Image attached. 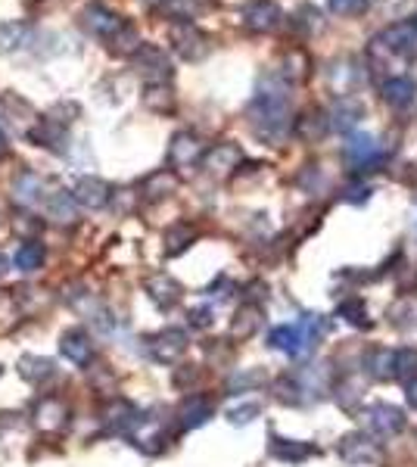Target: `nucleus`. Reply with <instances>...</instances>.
Wrapping results in <instances>:
<instances>
[{
	"label": "nucleus",
	"mask_w": 417,
	"mask_h": 467,
	"mask_svg": "<svg viewBox=\"0 0 417 467\" xmlns=\"http://www.w3.org/2000/svg\"><path fill=\"white\" fill-rule=\"evenodd\" d=\"M330 131V115L324 109H309L293 122V134H296L303 144H321Z\"/></svg>",
	"instance_id": "a878e982"
},
{
	"label": "nucleus",
	"mask_w": 417,
	"mask_h": 467,
	"mask_svg": "<svg viewBox=\"0 0 417 467\" xmlns=\"http://www.w3.org/2000/svg\"><path fill=\"white\" fill-rule=\"evenodd\" d=\"M35 146H44L51 153H69V128L53 119H38L26 134Z\"/></svg>",
	"instance_id": "6ab92c4d"
},
{
	"label": "nucleus",
	"mask_w": 417,
	"mask_h": 467,
	"mask_svg": "<svg viewBox=\"0 0 417 467\" xmlns=\"http://www.w3.org/2000/svg\"><path fill=\"white\" fill-rule=\"evenodd\" d=\"M371 53H386V57H411L417 53V26L414 22H398L386 28L383 35L371 41Z\"/></svg>",
	"instance_id": "9d476101"
},
{
	"label": "nucleus",
	"mask_w": 417,
	"mask_h": 467,
	"mask_svg": "<svg viewBox=\"0 0 417 467\" xmlns=\"http://www.w3.org/2000/svg\"><path fill=\"white\" fill-rule=\"evenodd\" d=\"M144 290H146V297L153 299V305H159L162 312L175 309V305L181 303V297H184L181 284H177V281L171 278V274H165V272L150 274V278L144 281Z\"/></svg>",
	"instance_id": "5701e85b"
},
{
	"label": "nucleus",
	"mask_w": 417,
	"mask_h": 467,
	"mask_svg": "<svg viewBox=\"0 0 417 467\" xmlns=\"http://www.w3.org/2000/svg\"><path fill=\"white\" fill-rule=\"evenodd\" d=\"M16 368H20V377L32 386H44L57 377V365H53V359H44V355H22Z\"/></svg>",
	"instance_id": "72a5a7b5"
},
{
	"label": "nucleus",
	"mask_w": 417,
	"mask_h": 467,
	"mask_svg": "<svg viewBox=\"0 0 417 467\" xmlns=\"http://www.w3.org/2000/svg\"><path fill=\"white\" fill-rule=\"evenodd\" d=\"M196 241V227L190 221H177L171 225L169 231L162 234V243H165V256H181L184 249H190Z\"/></svg>",
	"instance_id": "e433bc0d"
},
{
	"label": "nucleus",
	"mask_w": 417,
	"mask_h": 467,
	"mask_svg": "<svg viewBox=\"0 0 417 467\" xmlns=\"http://www.w3.org/2000/svg\"><path fill=\"white\" fill-rule=\"evenodd\" d=\"M131 69L146 78V84L171 82V59L156 44H140L138 53L131 57Z\"/></svg>",
	"instance_id": "9b49d317"
},
{
	"label": "nucleus",
	"mask_w": 417,
	"mask_h": 467,
	"mask_svg": "<svg viewBox=\"0 0 417 467\" xmlns=\"http://www.w3.org/2000/svg\"><path fill=\"white\" fill-rule=\"evenodd\" d=\"M234 290H237V287L231 284V281L224 278V274H222V278H218L212 287H206V293H208V297H216L218 303H224V299H231V293H234Z\"/></svg>",
	"instance_id": "6e6d98bb"
},
{
	"label": "nucleus",
	"mask_w": 417,
	"mask_h": 467,
	"mask_svg": "<svg viewBox=\"0 0 417 467\" xmlns=\"http://www.w3.org/2000/svg\"><path fill=\"white\" fill-rule=\"evenodd\" d=\"M268 384V374L262 368H237L228 380H224V390L228 392H253V390H262Z\"/></svg>",
	"instance_id": "4c0bfd02"
},
{
	"label": "nucleus",
	"mask_w": 417,
	"mask_h": 467,
	"mask_svg": "<svg viewBox=\"0 0 417 467\" xmlns=\"http://www.w3.org/2000/svg\"><path fill=\"white\" fill-rule=\"evenodd\" d=\"M262 324H265V312H262V305L256 303H240V309L234 312V318H231V340H253L256 334L262 330Z\"/></svg>",
	"instance_id": "393cba45"
},
{
	"label": "nucleus",
	"mask_w": 417,
	"mask_h": 467,
	"mask_svg": "<svg viewBox=\"0 0 417 467\" xmlns=\"http://www.w3.org/2000/svg\"><path fill=\"white\" fill-rule=\"evenodd\" d=\"M169 411L165 408H153V411H144V417H140V427L134 430L128 439H131V446H138L140 452L146 455H159L165 446L171 442V430L169 423L175 421V417H165Z\"/></svg>",
	"instance_id": "423d86ee"
},
{
	"label": "nucleus",
	"mask_w": 417,
	"mask_h": 467,
	"mask_svg": "<svg viewBox=\"0 0 417 467\" xmlns=\"http://www.w3.org/2000/svg\"><path fill=\"white\" fill-rule=\"evenodd\" d=\"M187 346H190V336L187 330L181 328H165L144 336L146 359L156 361V365H177V361L184 359V352H187Z\"/></svg>",
	"instance_id": "0eeeda50"
},
{
	"label": "nucleus",
	"mask_w": 417,
	"mask_h": 467,
	"mask_svg": "<svg viewBox=\"0 0 417 467\" xmlns=\"http://www.w3.org/2000/svg\"><path fill=\"white\" fill-rule=\"evenodd\" d=\"M417 377V346L396 349V380L398 384H411Z\"/></svg>",
	"instance_id": "37998d69"
},
{
	"label": "nucleus",
	"mask_w": 417,
	"mask_h": 467,
	"mask_svg": "<svg viewBox=\"0 0 417 467\" xmlns=\"http://www.w3.org/2000/svg\"><path fill=\"white\" fill-rule=\"evenodd\" d=\"M259 415H262L259 402H237V405H231V408L224 411L228 423H234V427H247V423H253Z\"/></svg>",
	"instance_id": "c03bdc74"
},
{
	"label": "nucleus",
	"mask_w": 417,
	"mask_h": 467,
	"mask_svg": "<svg viewBox=\"0 0 417 467\" xmlns=\"http://www.w3.org/2000/svg\"><path fill=\"white\" fill-rule=\"evenodd\" d=\"M253 134L271 146H280L293 131L290 119V82L280 72H265L256 84V97L247 109Z\"/></svg>",
	"instance_id": "f257e3e1"
},
{
	"label": "nucleus",
	"mask_w": 417,
	"mask_h": 467,
	"mask_svg": "<svg viewBox=\"0 0 417 467\" xmlns=\"http://www.w3.org/2000/svg\"><path fill=\"white\" fill-rule=\"evenodd\" d=\"M216 415V402L208 396H200V392H190L175 411V427L177 430H200L202 423L212 421Z\"/></svg>",
	"instance_id": "2eb2a0df"
},
{
	"label": "nucleus",
	"mask_w": 417,
	"mask_h": 467,
	"mask_svg": "<svg viewBox=\"0 0 417 467\" xmlns=\"http://www.w3.org/2000/svg\"><path fill=\"white\" fill-rule=\"evenodd\" d=\"M13 231H32V237H35V234L41 231V221L32 218L28 212H22V215H16L13 218Z\"/></svg>",
	"instance_id": "4d7b16f0"
},
{
	"label": "nucleus",
	"mask_w": 417,
	"mask_h": 467,
	"mask_svg": "<svg viewBox=\"0 0 417 467\" xmlns=\"http://www.w3.org/2000/svg\"><path fill=\"white\" fill-rule=\"evenodd\" d=\"M44 212H47V218L59 221V225H75V218H78L75 194H69V190H63V187L51 190L44 200Z\"/></svg>",
	"instance_id": "c756f323"
},
{
	"label": "nucleus",
	"mask_w": 417,
	"mask_h": 467,
	"mask_svg": "<svg viewBox=\"0 0 417 467\" xmlns=\"http://www.w3.org/2000/svg\"><path fill=\"white\" fill-rule=\"evenodd\" d=\"M280 20H284V13H280V7L274 0H253V4H247V10H243V26L259 35L274 32V28L280 26Z\"/></svg>",
	"instance_id": "4be33fe9"
},
{
	"label": "nucleus",
	"mask_w": 417,
	"mask_h": 467,
	"mask_svg": "<svg viewBox=\"0 0 417 467\" xmlns=\"http://www.w3.org/2000/svg\"><path fill=\"white\" fill-rule=\"evenodd\" d=\"M0 374H4V368H0Z\"/></svg>",
	"instance_id": "e2e57ef3"
},
{
	"label": "nucleus",
	"mask_w": 417,
	"mask_h": 467,
	"mask_svg": "<svg viewBox=\"0 0 417 467\" xmlns=\"http://www.w3.org/2000/svg\"><path fill=\"white\" fill-rule=\"evenodd\" d=\"M10 153V138H7V131H4V125H0V159L7 156Z\"/></svg>",
	"instance_id": "bf43d9fd"
},
{
	"label": "nucleus",
	"mask_w": 417,
	"mask_h": 467,
	"mask_svg": "<svg viewBox=\"0 0 417 467\" xmlns=\"http://www.w3.org/2000/svg\"><path fill=\"white\" fill-rule=\"evenodd\" d=\"M169 38H171L175 53L184 59V63H200V59L208 53V35L200 32L190 20H177L175 26H171Z\"/></svg>",
	"instance_id": "6e6552de"
},
{
	"label": "nucleus",
	"mask_w": 417,
	"mask_h": 467,
	"mask_svg": "<svg viewBox=\"0 0 417 467\" xmlns=\"http://www.w3.org/2000/svg\"><path fill=\"white\" fill-rule=\"evenodd\" d=\"M72 194H75L78 206H84V209H103V206H109V200H113L109 184L103 181V178H94V175L78 178V184H75Z\"/></svg>",
	"instance_id": "bb28decb"
},
{
	"label": "nucleus",
	"mask_w": 417,
	"mask_h": 467,
	"mask_svg": "<svg viewBox=\"0 0 417 467\" xmlns=\"http://www.w3.org/2000/svg\"><path fill=\"white\" fill-rule=\"evenodd\" d=\"M336 318H342V321L355 330H367L374 324L371 312H367V303L361 297H342L340 303H336Z\"/></svg>",
	"instance_id": "f704fd0d"
},
{
	"label": "nucleus",
	"mask_w": 417,
	"mask_h": 467,
	"mask_svg": "<svg viewBox=\"0 0 417 467\" xmlns=\"http://www.w3.org/2000/svg\"><path fill=\"white\" fill-rule=\"evenodd\" d=\"M140 417L144 411L138 408L128 399H113V402L103 408V430L113 436H131L140 427Z\"/></svg>",
	"instance_id": "f8f14e48"
},
{
	"label": "nucleus",
	"mask_w": 417,
	"mask_h": 467,
	"mask_svg": "<svg viewBox=\"0 0 417 467\" xmlns=\"http://www.w3.org/2000/svg\"><path fill=\"white\" fill-rule=\"evenodd\" d=\"M386 324H389L392 330H398L402 336H411V340H417V299L411 297H398L396 303L386 309Z\"/></svg>",
	"instance_id": "b1692460"
},
{
	"label": "nucleus",
	"mask_w": 417,
	"mask_h": 467,
	"mask_svg": "<svg viewBox=\"0 0 417 467\" xmlns=\"http://www.w3.org/2000/svg\"><path fill=\"white\" fill-rule=\"evenodd\" d=\"M405 396H408V405L417 411V377L411 380V384H405Z\"/></svg>",
	"instance_id": "13d9d810"
},
{
	"label": "nucleus",
	"mask_w": 417,
	"mask_h": 467,
	"mask_svg": "<svg viewBox=\"0 0 417 467\" xmlns=\"http://www.w3.org/2000/svg\"><path fill=\"white\" fill-rule=\"evenodd\" d=\"M268 455L280 464H305L309 458L321 455V448L315 442H305V439H287V436L271 433V442H268Z\"/></svg>",
	"instance_id": "f3484780"
},
{
	"label": "nucleus",
	"mask_w": 417,
	"mask_h": 467,
	"mask_svg": "<svg viewBox=\"0 0 417 467\" xmlns=\"http://www.w3.org/2000/svg\"><path fill=\"white\" fill-rule=\"evenodd\" d=\"M144 107L153 113H171L175 109V91L169 82H156L144 88Z\"/></svg>",
	"instance_id": "79ce46f5"
},
{
	"label": "nucleus",
	"mask_w": 417,
	"mask_h": 467,
	"mask_svg": "<svg viewBox=\"0 0 417 467\" xmlns=\"http://www.w3.org/2000/svg\"><path fill=\"white\" fill-rule=\"evenodd\" d=\"M103 47H106L113 57H134L140 47V35H138V28H134V22L122 20L119 26L103 38Z\"/></svg>",
	"instance_id": "c85d7f7f"
},
{
	"label": "nucleus",
	"mask_w": 417,
	"mask_h": 467,
	"mask_svg": "<svg viewBox=\"0 0 417 467\" xmlns=\"http://www.w3.org/2000/svg\"><path fill=\"white\" fill-rule=\"evenodd\" d=\"M414 234H417V212H414Z\"/></svg>",
	"instance_id": "680f3d73"
},
{
	"label": "nucleus",
	"mask_w": 417,
	"mask_h": 467,
	"mask_svg": "<svg viewBox=\"0 0 417 467\" xmlns=\"http://www.w3.org/2000/svg\"><path fill=\"white\" fill-rule=\"evenodd\" d=\"M358 421L361 430L374 433L377 439H396L405 427H408V417L398 405L389 402H371V405H361L358 411Z\"/></svg>",
	"instance_id": "39448f33"
},
{
	"label": "nucleus",
	"mask_w": 417,
	"mask_h": 467,
	"mask_svg": "<svg viewBox=\"0 0 417 467\" xmlns=\"http://www.w3.org/2000/svg\"><path fill=\"white\" fill-rule=\"evenodd\" d=\"M293 26L303 28V32H315V28H318V10L315 7H303L296 16H293Z\"/></svg>",
	"instance_id": "3c124183"
},
{
	"label": "nucleus",
	"mask_w": 417,
	"mask_h": 467,
	"mask_svg": "<svg viewBox=\"0 0 417 467\" xmlns=\"http://www.w3.org/2000/svg\"><path fill=\"white\" fill-rule=\"evenodd\" d=\"M296 184L305 194H321V190L327 187V178L321 175V165H305L303 175L296 178Z\"/></svg>",
	"instance_id": "a18cd8bd"
},
{
	"label": "nucleus",
	"mask_w": 417,
	"mask_h": 467,
	"mask_svg": "<svg viewBox=\"0 0 417 467\" xmlns=\"http://www.w3.org/2000/svg\"><path fill=\"white\" fill-rule=\"evenodd\" d=\"M342 159H346L355 171H365V169H374V165L383 162L386 153H383V146L377 144L374 134L352 131L346 144H342Z\"/></svg>",
	"instance_id": "1a4fd4ad"
},
{
	"label": "nucleus",
	"mask_w": 417,
	"mask_h": 467,
	"mask_svg": "<svg viewBox=\"0 0 417 467\" xmlns=\"http://www.w3.org/2000/svg\"><path fill=\"white\" fill-rule=\"evenodd\" d=\"M243 162V153L237 144H216V146H208L206 156H202V169H206V175L212 178H231L237 175V169H240Z\"/></svg>",
	"instance_id": "dca6fc26"
},
{
	"label": "nucleus",
	"mask_w": 417,
	"mask_h": 467,
	"mask_svg": "<svg viewBox=\"0 0 417 467\" xmlns=\"http://www.w3.org/2000/svg\"><path fill=\"white\" fill-rule=\"evenodd\" d=\"M358 368L367 380H377V384H386V380H396V349L389 346H367L361 349Z\"/></svg>",
	"instance_id": "ddd939ff"
},
{
	"label": "nucleus",
	"mask_w": 417,
	"mask_h": 467,
	"mask_svg": "<svg viewBox=\"0 0 417 467\" xmlns=\"http://www.w3.org/2000/svg\"><path fill=\"white\" fill-rule=\"evenodd\" d=\"M206 156V144L200 140V134L193 131H177L169 144V162L177 169H190V165L202 162Z\"/></svg>",
	"instance_id": "a211bd4d"
},
{
	"label": "nucleus",
	"mask_w": 417,
	"mask_h": 467,
	"mask_svg": "<svg viewBox=\"0 0 417 467\" xmlns=\"http://www.w3.org/2000/svg\"><path fill=\"white\" fill-rule=\"evenodd\" d=\"M59 355L69 359L72 365L88 368L94 361V343H90V334L84 328H69L59 336Z\"/></svg>",
	"instance_id": "aec40b11"
},
{
	"label": "nucleus",
	"mask_w": 417,
	"mask_h": 467,
	"mask_svg": "<svg viewBox=\"0 0 417 467\" xmlns=\"http://www.w3.org/2000/svg\"><path fill=\"white\" fill-rule=\"evenodd\" d=\"M78 115H82V107H78V103H72V100H63V103H57V107L51 109V115H47V119H53V122H59V125L69 128L72 122L78 119Z\"/></svg>",
	"instance_id": "09e8293b"
},
{
	"label": "nucleus",
	"mask_w": 417,
	"mask_h": 467,
	"mask_svg": "<svg viewBox=\"0 0 417 467\" xmlns=\"http://www.w3.org/2000/svg\"><path fill=\"white\" fill-rule=\"evenodd\" d=\"M35 28L22 20H7L0 22V57H7V53H20L28 47L32 41Z\"/></svg>",
	"instance_id": "7c9ffc66"
},
{
	"label": "nucleus",
	"mask_w": 417,
	"mask_h": 467,
	"mask_svg": "<svg viewBox=\"0 0 417 467\" xmlns=\"http://www.w3.org/2000/svg\"><path fill=\"white\" fill-rule=\"evenodd\" d=\"M414 94H417V84L411 78H389L383 84V100L396 109H405L414 103Z\"/></svg>",
	"instance_id": "a19ab883"
},
{
	"label": "nucleus",
	"mask_w": 417,
	"mask_h": 467,
	"mask_svg": "<svg viewBox=\"0 0 417 467\" xmlns=\"http://www.w3.org/2000/svg\"><path fill=\"white\" fill-rule=\"evenodd\" d=\"M177 190V175L171 169H159L153 175H146L140 181V196L146 202H159V200H169L171 194Z\"/></svg>",
	"instance_id": "473e14b6"
},
{
	"label": "nucleus",
	"mask_w": 417,
	"mask_h": 467,
	"mask_svg": "<svg viewBox=\"0 0 417 467\" xmlns=\"http://www.w3.org/2000/svg\"><path fill=\"white\" fill-rule=\"evenodd\" d=\"M305 66H309V63H305L303 53L293 51V53H287V57H284V69H280V75H284L287 82L293 84V82H299V78H305Z\"/></svg>",
	"instance_id": "49530a36"
},
{
	"label": "nucleus",
	"mask_w": 417,
	"mask_h": 467,
	"mask_svg": "<svg viewBox=\"0 0 417 467\" xmlns=\"http://www.w3.org/2000/svg\"><path fill=\"white\" fill-rule=\"evenodd\" d=\"M7 268H10V259H7V256H4V253H0V274L7 272Z\"/></svg>",
	"instance_id": "052dcab7"
},
{
	"label": "nucleus",
	"mask_w": 417,
	"mask_h": 467,
	"mask_svg": "<svg viewBox=\"0 0 417 467\" xmlns=\"http://www.w3.org/2000/svg\"><path fill=\"white\" fill-rule=\"evenodd\" d=\"M78 22H82V28L84 32H90V35H97V38H106L109 32H113L115 26H119V16L115 13H109L106 7H100V4H88V7L78 13Z\"/></svg>",
	"instance_id": "2f4dec72"
},
{
	"label": "nucleus",
	"mask_w": 417,
	"mask_h": 467,
	"mask_svg": "<svg viewBox=\"0 0 417 467\" xmlns=\"http://www.w3.org/2000/svg\"><path fill=\"white\" fill-rule=\"evenodd\" d=\"M374 187L371 184H349L346 190H342V202H352V206H365L367 200H371Z\"/></svg>",
	"instance_id": "8fccbe9b"
},
{
	"label": "nucleus",
	"mask_w": 417,
	"mask_h": 467,
	"mask_svg": "<svg viewBox=\"0 0 417 467\" xmlns=\"http://www.w3.org/2000/svg\"><path fill=\"white\" fill-rule=\"evenodd\" d=\"M44 259H47V249H44V243H38V241H26L13 253V265L26 274L41 272V268H44Z\"/></svg>",
	"instance_id": "ea45409f"
},
{
	"label": "nucleus",
	"mask_w": 417,
	"mask_h": 467,
	"mask_svg": "<svg viewBox=\"0 0 417 467\" xmlns=\"http://www.w3.org/2000/svg\"><path fill=\"white\" fill-rule=\"evenodd\" d=\"M32 423L41 433H59L69 427V405L59 396H41L32 408Z\"/></svg>",
	"instance_id": "4468645a"
},
{
	"label": "nucleus",
	"mask_w": 417,
	"mask_h": 467,
	"mask_svg": "<svg viewBox=\"0 0 417 467\" xmlns=\"http://www.w3.org/2000/svg\"><path fill=\"white\" fill-rule=\"evenodd\" d=\"M187 321H190V328H196V330L212 328V324H216V309H212L208 303L193 305V309L187 312Z\"/></svg>",
	"instance_id": "de8ad7c7"
},
{
	"label": "nucleus",
	"mask_w": 417,
	"mask_h": 467,
	"mask_svg": "<svg viewBox=\"0 0 417 467\" xmlns=\"http://www.w3.org/2000/svg\"><path fill=\"white\" fill-rule=\"evenodd\" d=\"M334 399L349 411V415H358L361 405H365V374L361 371L340 374L334 384Z\"/></svg>",
	"instance_id": "412c9836"
},
{
	"label": "nucleus",
	"mask_w": 417,
	"mask_h": 467,
	"mask_svg": "<svg viewBox=\"0 0 417 467\" xmlns=\"http://www.w3.org/2000/svg\"><path fill=\"white\" fill-rule=\"evenodd\" d=\"M367 7V0H330V10L340 16H352V13H361Z\"/></svg>",
	"instance_id": "603ef678"
},
{
	"label": "nucleus",
	"mask_w": 417,
	"mask_h": 467,
	"mask_svg": "<svg viewBox=\"0 0 417 467\" xmlns=\"http://www.w3.org/2000/svg\"><path fill=\"white\" fill-rule=\"evenodd\" d=\"M336 371L334 361H309V365H299L293 371L280 374L271 380V392L280 405H290V408H311V405L324 402V399L334 392Z\"/></svg>",
	"instance_id": "f03ea898"
},
{
	"label": "nucleus",
	"mask_w": 417,
	"mask_h": 467,
	"mask_svg": "<svg viewBox=\"0 0 417 467\" xmlns=\"http://www.w3.org/2000/svg\"><path fill=\"white\" fill-rule=\"evenodd\" d=\"M196 380H200V371H196L193 365H184V368H177V371H175V386H177V390H190Z\"/></svg>",
	"instance_id": "5fc2aeb1"
},
{
	"label": "nucleus",
	"mask_w": 417,
	"mask_h": 467,
	"mask_svg": "<svg viewBox=\"0 0 417 467\" xmlns=\"http://www.w3.org/2000/svg\"><path fill=\"white\" fill-rule=\"evenodd\" d=\"M0 107H4V115H7V122L16 128V131H26L28 134L26 125H35V122H38V119H35V109L28 107V103L22 100L20 94H13V91H10V94H4Z\"/></svg>",
	"instance_id": "c9c22d12"
},
{
	"label": "nucleus",
	"mask_w": 417,
	"mask_h": 467,
	"mask_svg": "<svg viewBox=\"0 0 417 467\" xmlns=\"http://www.w3.org/2000/svg\"><path fill=\"white\" fill-rule=\"evenodd\" d=\"M361 115H365L361 103L349 100V97H340L336 109H334V113H330V128H336V131H342V134H352V128L358 125Z\"/></svg>",
	"instance_id": "58836bf2"
},
{
	"label": "nucleus",
	"mask_w": 417,
	"mask_h": 467,
	"mask_svg": "<svg viewBox=\"0 0 417 467\" xmlns=\"http://www.w3.org/2000/svg\"><path fill=\"white\" fill-rule=\"evenodd\" d=\"M324 334H327V318L318 315V312H305L296 321L271 328L268 346H271L274 352L290 355V359H305V355L315 352V346L321 343Z\"/></svg>",
	"instance_id": "7ed1b4c3"
},
{
	"label": "nucleus",
	"mask_w": 417,
	"mask_h": 467,
	"mask_svg": "<svg viewBox=\"0 0 417 467\" xmlns=\"http://www.w3.org/2000/svg\"><path fill=\"white\" fill-rule=\"evenodd\" d=\"M90 324H94V328L100 330L103 336L115 330V318H113V312H106V309H97L94 315H90Z\"/></svg>",
	"instance_id": "864d4df0"
},
{
	"label": "nucleus",
	"mask_w": 417,
	"mask_h": 467,
	"mask_svg": "<svg viewBox=\"0 0 417 467\" xmlns=\"http://www.w3.org/2000/svg\"><path fill=\"white\" fill-rule=\"evenodd\" d=\"M47 194H51V190H47V181L41 175H35V171H22L13 181V200L26 209H35L38 202H44Z\"/></svg>",
	"instance_id": "cd10ccee"
},
{
	"label": "nucleus",
	"mask_w": 417,
	"mask_h": 467,
	"mask_svg": "<svg viewBox=\"0 0 417 467\" xmlns=\"http://www.w3.org/2000/svg\"><path fill=\"white\" fill-rule=\"evenodd\" d=\"M336 458L349 467H380L386 461L383 442L367 430H349L336 442Z\"/></svg>",
	"instance_id": "20e7f679"
}]
</instances>
